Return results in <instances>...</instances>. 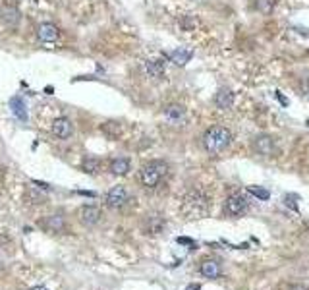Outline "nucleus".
Instances as JSON below:
<instances>
[{
	"mask_svg": "<svg viewBox=\"0 0 309 290\" xmlns=\"http://www.w3.org/2000/svg\"><path fill=\"white\" fill-rule=\"evenodd\" d=\"M232 143V132L224 126H211L203 134V147L211 155H219L226 151Z\"/></svg>",
	"mask_w": 309,
	"mask_h": 290,
	"instance_id": "nucleus-1",
	"label": "nucleus"
},
{
	"mask_svg": "<svg viewBox=\"0 0 309 290\" xmlns=\"http://www.w3.org/2000/svg\"><path fill=\"white\" fill-rule=\"evenodd\" d=\"M182 211L186 217L192 219H201L209 213V198L203 190L199 188H192L184 194L182 198Z\"/></svg>",
	"mask_w": 309,
	"mask_h": 290,
	"instance_id": "nucleus-2",
	"label": "nucleus"
},
{
	"mask_svg": "<svg viewBox=\"0 0 309 290\" xmlns=\"http://www.w3.org/2000/svg\"><path fill=\"white\" fill-rule=\"evenodd\" d=\"M166 174H168V165L164 161H160V159H154V161H149V163H145L139 168V176L137 178H139L141 186L153 190V188L162 184Z\"/></svg>",
	"mask_w": 309,
	"mask_h": 290,
	"instance_id": "nucleus-3",
	"label": "nucleus"
},
{
	"mask_svg": "<svg viewBox=\"0 0 309 290\" xmlns=\"http://www.w3.org/2000/svg\"><path fill=\"white\" fill-rule=\"evenodd\" d=\"M247 209H249V200L240 192L230 194L224 201V213L228 217H242L247 213Z\"/></svg>",
	"mask_w": 309,
	"mask_h": 290,
	"instance_id": "nucleus-4",
	"label": "nucleus"
},
{
	"mask_svg": "<svg viewBox=\"0 0 309 290\" xmlns=\"http://www.w3.org/2000/svg\"><path fill=\"white\" fill-rule=\"evenodd\" d=\"M128 190L124 188V186H114V188H110L109 192H107V196H105V205L109 209H120L124 207L126 203H128Z\"/></svg>",
	"mask_w": 309,
	"mask_h": 290,
	"instance_id": "nucleus-5",
	"label": "nucleus"
},
{
	"mask_svg": "<svg viewBox=\"0 0 309 290\" xmlns=\"http://www.w3.org/2000/svg\"><path fill=\"white\" fill-rule=\"evenodd\" d=\"M253 151H255L257 155H261V157H270V155H274V151H276L274 139L270 137L269 134H259V135H255V139H253Z\"/></svg>",
	"mask_w": 309,
	"mask_h": 290,
	"instance_id": "nucleus-6",
	"label": "nucleus"
},
{
	"mask_svg": "<svg viewBox=\"0 0 309 290\" xmlns=\"http://www.w3.org/2000/svg\"><path fill=\"white\" fill-rule=\"evenodd\" d=\"M101 217H103V213H101V209L97 207V205H81L79 207V221L85 224V226H95V224H99L101 223Z\"/></svg>",
	"mask_w": 309,
	"mask_h": 290,
	"instance_id": "nucleus-7",
	"label": "nucleus"
},
{
	"mask_svg": "<svg viewBox=\"0 0 309 290\" xmlns=\"http://www.w3.org/2000/svg\"><path fill=\"white\" fill-rule=\"evenodd\" d=\"M72 134H74V124H72L70 118L60 116V118H56V120L52 122V135H54V137H58V139H68V137H72Z\"/></svg>",
	"mask_w": 309,
	"mask_h": 290,
	"instance_id": "nucleus-8",
	"label": "nucleus"
},
{
	"mask_svg": "<svg viewBox=\"0 0 309 290\" xmlns=\"http://www.w3.org/2000/svg\"><path fill=\"white\" fill-rule=\"evenodd\" d=\"M37 37L41 43H56L58 41V37H60V29L54 25V23H50V22H43L41 25L37 27Z\"/></svg>",
	"mask_w": 309,
	"mask_h": 290,
	"instance_id": "nucleus-9",
	"label": "nucleus"
},
{
	"mask_svg": "<svg viewBox=\"0 0 309 290\" xmlns=\"http://www.w3.org/2000/svg\"><path fill=\"white\" fill-rule=\"evenodd\" d=\"M234 91L230 87H221L215 95V107L221 109V111H230L232 105H234Z\"/></svg>",
	"mask_w": 309,
	"mask_h": 290,
	"instance_id": "nucleus-10",
	"label": "nucleus"
},
{
	"mask_svg": "<svg viewBox=\"0 0 309 290\" xmlns=\"http://www.w3.org/2000/svg\"><path fill=\"white\" fill-rule=\"evenodd\" d=\"M199 271L205 279H219L222 267H221V261H217V259H203L199 265Z\"/></svg>",
	"mask_w": 309,
	"mask_h": 290,
	"instance_id": "nucleus-11",
	"label": "nucleus"
},
{
	"mask_svg": "<svg viewBox=\"0 0 309 290\" xmlns=\"http://www.w3.org/2000/svg\"><path fill=\"white\" fill-rule=\"evenodd\" d=\"M164 118L170 122V124H180L186 120V109L182 105H168L164 109Z\"/></svg>",
	"mask_w": 309,
	"mask_h": 290,
	"instance_id": "nucleus-12",
	"label": "nucleus"
},
{
	"mask_svg": "<svg viewBox=\"0 0 309 290\" xmlns=\"http://www.w3.org/2000/svg\"><path fill=\"white\" fill-rule=\"evenodd\" d=\"M145 72L149 78L153 80H160L164 76V62L162 58H151V60H145Z\"/></svg>",
	"mask_w": 309,
	"mask_h": 290,
	"instance_id": "nucleus-13",
	"label": "nucleus"
},
{
	"mask_svg": "<svg viewBox=\"0 0 309 290\" xmlns=\"http://www.w3.org/2000/svg\"><path fill=\"white\" fill-rule=\"evenodd\" d=\"M41 224H43V228H46L50 232H62L66 228V219H64V215H50Z\"/></svg>",
	"mask_w": 309,
	"mask_h": 290,
	"instance_id": "nucleus-14",
	"label": "nucleus"
},
{
	"mask_svg": "<svg viewBox=\"0 0 309 290\" xmlns=\"http://www.w3.org/2000/svg\"><path fill=\"white\" fill-rule=\"evenodd\" d=\"M10 109H12V112H14V116L18 120L27 122V107H25V103H23L22 97H12L10 99Z\"/></svg>",
	"mask_w": 309,
	"mask_h": 290,
	"instance_id": "nucleus-15",
	"label": "nucleus"
},
{
	"mask_svg": "<svg viewBox=\"0 0 309 290\" xmlns=\"http://www.w3.org/2000/svg\"><path fill=\"white\" fill-rule=\"evenodd\" d=\"M130 168H132V163H130L128 157H116V159L110 161V172H112L114 176H124V174H128Z\"/></svg>",
	"mask_w": 309,
	"mask_h": 290,
	"instance_id": "nucleus-16",
	"label": "nucleus"
},
{
	"mask_svg": "<svg viewBox=\"0 0 309 290\" xmlns=\"http://www.w3.org/2000/svg\"><path fill=\"white\" fill-rule=\"evenodd\" d=\"M193 56V52L190 48H186V46H180V48H176L174 52H172V56H170V60L176 64V66H186L188 62H190V58Z\"/></svg>",
	"mask_w": 309,
	"mask_h": 290,
	"instance_id": "nucleus-17",
	"label": "nucleus"
},
{
	"mask_svg": "<svg viewBox=\"0 0 309 290\" xmlns=\"http://www.w3.org/2000/svg\"><path fill=\"white\" fill-rule=\"evenodd\" d=\"M81 170L85 172V174H91V176H95V174H99L101 172V159H97V157H85L83 161H81Z\"/></svg>",
	"mask_w": 309,
	"mask_h": 290,
	"instance_id": "nucleus-18",
	"label": "nucleus"
},
{
	"mask_svg": "<svg viewBox=\"0 0 309 290\" xmlns=\"http://www.w3.org/2000/svg\"><path fill=\"white\" fill-rule=\"evenodd\" d=\"M164 228V221L158 217V215H151L147 221H145V232L147 234H160Z\"/></svg>",
	"mask_w": 309,
	"mask_h": 290,
	"instance_id": "nucleus-19",
	"label": "nucleus"
},
{
	"mask_svg": "<svg viewBox=\"0 0 309 290\" xmlns=\"http://www.w3.org/2000/svg\"><path fill=\"white\" fill-rule=\"evenodd\" d=\"M2 20H4V23H8V27H16L20 23V10L18 8H4Z\"/></svg>",
	"mask_w": 309,
	"mask_h": 290,
	"instance_id": "nucleus-20",
	"label": "nucleus"
},
{
	"mask_svg": "<svg viewBox=\"0 0 309 290\" xmlns=\"http://www.w3.org/2000/svg\"><path fill=\"white\" fill-rule=\"evenodd\" d=\"M253 6H255V10L259 14L269 16L270 12H272V8H274V2L272 0H253Z\"/></svg>",
	"mask_w": 309,
	"mask_h": 290,
	"instance_id": "nucleus-21",
	"label": "nucleus"
},
{
	"mask_svg": "<svg viewBox=\"0 0 309 290\" xmlns=\"http://www.w3.org/2000/svg\"><path fill=\"white\" fill-rule=\"evenodd\" d=\"M178 23H180V27H182L184 31H193V29L199 25V22L195 20V16H180Z\"/></svg>",
	"mask_w": 309,
	"mask_h": 290,
	"instance_id": "nucleus-22",
	"label": "nucleus"
},
{
	"mask_svg": "<svg viewBox=\"0 0 309 290\" xmlns=\"http://www.w3.org/2000/svg\"><path fill=\"white\" fill-rule=\"evenodd\" d=\"M25 200H29V203H44L46 198L43 192H37L35 188H27L25 190Z\"/></svg>",
	"mask_w": 309,
	"mask_h": 290,
	"instance_id": "nucleus-23",
	"label": "nucleus"
},
{
	"mask_svg": "<svg viewBox=\"0 0 309 290\" xmlns=\"http://www.w3.org/2000/svg\"><path fill=\"white\" fill-rule=\"evenodd\" d=\"M247 192L251 194V196H255L257 200H263V201H267L270 198L269 190H265V188H259V186H249L247 188Z\"/></svg>",
	"mask_w": 309,
	"mask_h": 290,
	"instance_id": "nucleus-24",
	"label": "nucleus"
},
{
	"mask_svg": "<svg viewBox=\"0 0 309 290\" xmlns=\"http://www.w3.org/2000/svg\"><path fill=\"white\" fill-rule=\"evenodd\" d=\"M284 200H286L284 203H286L288 207H292L294 211H298V203H296V201H300V196H296V194H288Z\"/></svg>",
	"mask_w": 309,
	"mask_h": 290,
	"instance_id": "nucleus-25",
	"label": "nucleus"
},
{
	"mask_svg": "<svg viewBox=\"0 0 309 290\" xmlns=\"http://www.w3.org/2000/svg\"><path fill=\"white\" fill-rule=\"evenodd\" d=\"M300 89H302L304 97H308V99H309V76H308V78H304V80L300 82Z\"/></svg>",
	"mask_w": 309,
	"mask_h": 290,
	"instance_id": "nucleus-26",
	"label": "nucleus"
},
{
	"mask_svg": "<svg viewBox=\"0 0 309 290\" xmlns=\"http://www.w3.org/2000/svg\"><path fill=\"white\" fill-rule=\"evenodd\" d=\"M288 290H309L308 285H302V283H294V285H290Z\"/></svg>",
	"mask_w": 309,
	"mask_h": 290,
	"instance_id": "nucleus-27",
	"label": "nucleus"
},
{
	"mask_svg": "<svg viewBox=\"0 0 309 290\" xmlns=\"http://www.w3.org/2000/svg\"><path fill=\"white\" fill-rule=\"evenodd\" d=\"M276 99H278V101H280V103H282L284 107H288V103H290V101H288V99H286V97H284V95H282L280 91H276Z\"/></svg>",
	"mask_w": 309,
	"mask_h": 290,
	"instance_id": "nucleus-28",
	"label": "nucleus"
},
{
	"mask_svg": "<svg viewBox=\"0 0 309 290\" xmlns=\"http://www.w3.org/2000/svg\"><path fill=\"white\" fill-rule=\"evenodd\" d=\"M33 184L37 186L39 190H50V186H48V184H44V182H39V180H33Z\"/></svg>",
	"mask_w": 309,
	"mask_h": 290,
	"instance_id": "nucleus-29",
	"label": "nucleus"
},
{
	"mask_svg": "<svg viewBox=\"0 0 309 290\" xmlns=\"http://www.w3.org/2000/svg\"><path fill=\"white\" fill-rule=\"evenodd\" d=\"M178 244H186V246H195V242L190 238H178Z\"/></svg>",
	"mask_w": 309,
	"mask_h": 290,
	"instance_id": "nucleus-30",
	"label": "nucleus"
},
{
	"mask_svg": "<svg viewBox=\"0 0 309 290\" xmlns=\"http://www.w3.org/2000/svg\"><path fill=\"white\" fill-rule=\"evenodd\" d=\"M77 194H79V196H87V198H95L93 192H79V190H77Z\"/></svg>",
	"mask_w": 309,
	"mask_h": 290,
	"instance_id": "nucleus-31",
	"label": "nucleus"
},
{
	"mask_svg": "<svg viewBox=\"0 0 309 290\" xmlns=\"http://www.w3.org/2000/svg\"><path fill=\"white\" fill-rule=\"evenodd\" d=\"M186 290H201V287L199 285H192V287H188Z\"/></svg>",
	"mask_w": 309,
	"mask_h": 290,
	"instance_id": "nucleus-32",
	"label": "nucleus"
},
{
	"mask_svg": "<svg viewBox=\"0 0 309 290\" xmlns=\"http://www.w3.org/2000/svg\"><path fill=\"white\" fill-rule=\"evenodd\" d=\"M29 290H48L46 287H33V289H29Z\"/></svg>",
	"mask_w": 309,
	"mask_h": 290,
	"instance_id": "nucleus-33",
	"label": "nucleus"
},
{
	"mask_svg": "<svg viewBox=\"0 0 309 290\" xmlns=\"http://www.w3.org/2000/svg\"><path fill=\"white\" fill-rule=\"evenodd\" d=\"M2 174H4V168H2V166H0V176H2Z\"/></svg>",
	"mask_w": 309,
	"mask_h": 290,
	"instance_id": "nucleus-34",
	"label": "nucleus"
},
{
	"mask_svg": "<svg viewBox=\"0 0 309 290\" xmlns=\"http://www.w3.org/2000/svg\"><path fill=\"white\" fill-rule=\"evenodd\" d=\"M0 267H2V265H0Z\"/></svg>",
	"mask_w": 309,
	"mask_h": 290,
	"instance_id": "nucleus-35",
	"label": "nucleus"
}]
</instances>
